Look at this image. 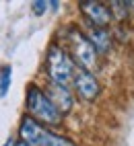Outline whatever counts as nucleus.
I'll use <instances>...</instances> for the list:
<instances>
[{
  "instance_id": "obj_5",
  "label": "nucleus",
  "mask_w": 134,
  "mask_h": 146,
  "mask_svg": "<svg viewBox=\"0 0 134 146\" xmlns=\"http://www.w3.org/2000/svg\"><path fill=\"white\" fill-rule=\"evenodd\" d=\"M72 86L76 89L85 101H95L99 97V80L93 76V72H87L83 68H72Z\"/></svg>"
},
{
  "instance_id": "obj_4",
  "label": "nucleus",
  "mask_w": 134,
  "mask_h": 146,
  "mask_svg": "<svg viewBox=\"0 0 134 146\" xmlns=\"http://www.w3.org/2000/svg\"><path fill=\"white\" fill-rule=\"evenodd\" d=\"M68 41H70V50H72V58L83 70L93 72L97 68V52L91 45V41L87 39V35L83 31H79L76 27L68 29Z\"/></svg>"
},
{
  "instance_id": "obj_2",
  "label": "nucleus",
  "mask_w": 134,
  "mask_h": 146,
  "mask_svg": "<svg viewBox=\"0 0 134 146\" xmlns=\"http://www.w3.org/2000/svg\"><path fill=\"white\" fill-rule=\"evenodd\" d=\"M25 103H27V109H29V113H31V119H35L37 123L56 125V123L62 121V115L54 109V105L50 103V99L45 97V93L37 84H29Z\"/></svg>"
},
{
  "instance_id": "obj_3",
  "label": "nucleus",
  "mask_w": 134,
  "mask_h": 146,
  "mask_svg": "<svg viewBox=\"0 0 134 146\" xmlns=\"http://www.w3.org/2000/svg\"><path fill=\"white\" fill-rule=\"evenodd\" d=\"M72 68H74V62L66 56L62 47L52 45L47 50L45 70H47V76H50V82H56V84L68 89L72 84Z\"/></svg>"
},
{
  "instance_id": "obj_7",
  "label": "nucleus",
  "mask_w": 134,
  "mask_h": 146,
  "mask_svg": "<svg viewBox=\"0 0 134 146\" xmlns=\"http://www.w3.org/2000/svg\"><path fill=\"white\" fill-rule=\"evenodd\" d=\"M81 13L91 21V27H103L109 25L111 21V11L101 2H91V0H85L81 2Z\"/></svg>"
},
{
  "instance_id": "obj_11",
  "label": "nucleus",
  "mask_w": 134,
  "mask_h": 146,
  "mask_svg": "<svg viewBox=\"0 0 134 146\" xmlns=\"http://www.w3.org/2000/svg\"><path fill=\"white\" fill-rule=\"evenodd\" d=\"M17 142H15V138H6V142L2 144V146H15Z\"/></svg>"
},
{
  "instance_id": "obj_10",
  "label": "nucleus",
  "mask_w": 134,
  "mask_h": 146,
  "mask_svg": "<svg viewBox=\"0 0 134 146\" xmlns=\"http://www.w3.org/2000/svg\"><path fill=\"white\" fill-rule=\"evenodd\" d=\"M50 8V2H43V0H35V2L31 4V11L37 15V17H41V15H45V11Z\"/></svg>"
},
{
  "instance_id": "obj_6",
  "label": "nucleus",
  "mask_w": 134,
  "mask_h": 146,
  "mask_svg": "<svg viewBox=\"0 0 134 146\" xmlns=\"http://www.w3.org/2000/svg\"><path fill=\"white\" fill-rule=\"evenodd\" d=\"M43 93H45V97L50 99V103L54 105V109L58 111L60 115H66V113L72 111V107H74V97H72L70 89L60 86V84H56V82H47V86H45Z\"/></svg>"
},
{
  "instance_id": "obj_9",
  "label": "nucleus",
  "mask_w": 134,
  "mask_h": 146,
  "mask_svg": "<svg viewBox=\"0 0 134 146\" xmlns=\"http://www.w3.org/2000/svg\"><path fill=\"white\" fill-rule=\"evenodd\" d=\"M13 82V68L11 66H2L0 68V97H6L8 89Z\"/></svg>"
},
{
  "instance_id": "obj_12",
  "label": "nucleus",
  "mask_w": 134,
  "mask_h": 146,
  "mask_svg": "<svg viewBox=\"0 0 134 146\" xmlns=\"http://www.w3.org/2000/svg\"><path fill=\"white\" fill-rule=\"evenodd\" d=\"M15 146H29V144H25V142H17Z\"/></svg>"
},
{
  "instance_id": "obj_1",
  "label": "nucleus",
  "mask_w": 134,
  "mask_h": 146,
  "mask_svg": "<svg viewBox=\"0 0 134 146\" xmlns=\"http://www.w3.org/2000/svg\"><path fill=\"white\" fill-rule=\"evenodd\" d=\"M19 136H21V142L29 146H74L68 138L54 134L52 130H47L45 125L37 123L35 119L27 117V115L19 123Z\"/></svg>"
},
{
  "instance_id": "obj_8",
  "label": "nucleus",
  "mask_w": 134,
  "mask_h": 146,
  "mask_svg": "<svg viewBox=\"0 0 134 146\" xmlns=\"http://www.w3.org/2000/svg\"><path fill=\"white\" fill-rule=\"evenodd\" d=\"M87 39L91 41V45L95 47L97 54H107L109 47H111V35H109L107 29H103V27H91Z\"/></svg>"
}]
</instances>
